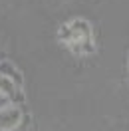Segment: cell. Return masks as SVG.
Wrapping results in <instances>:
<instances>
[{"instance_id": "6da1fadb", "label": "cell", "mask_w": 129, "mask_h": 131, "mask_svg": "<svg viewBox=\"0 0 129 131\" xmlns=\"http://www.w3.org/2000/svg\"><path fill=\"white\" fill-rule=\"evenodd\" d=\"M58 38L62 44H66L70 52L78 56H89L95 52L93 42V28L85 18H72L60 26Z\"/></svg>"}, {"instance_id": "7a4b0ae2", "label": "cell", "mask_w": 129, "mask_h": 131, "mask_svg": "<svg viewBox=\"0 0 129 131\" xmlns=\"http://www.w3.org/2000/svg\"><path fill=\"white\" fill-rule=\"evenodd\" d=\"M24 119L22 109L14 103L0 107V131H14L16 127H20V123Z\"/></svg>"}]
</instances>
